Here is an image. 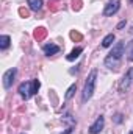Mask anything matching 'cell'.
Listing matches in <instances>:
<instances>
[{"label": "cell", "instance_id": "1", "mask_svg": "<svg viewBox=\"0 0 133 134\" xmlns=\"http://www.w3.org/2000/svg\"><path fill=\"white\" fill-rule=\"evenodd\" d=\"M124 50H125V42L124 41H121V42H116L114 45H113V48H111V52L108 53V56L105 58V61H103V64L105 67H108V69H117L119 64H121V59H122V55H124Z\"/></svg>", "mask_w": 133, "mask_h": 134}, {"label": "cell", "instance_id": "2", "mask_svg": "<svg viewBox=\"0 0 133 134\" xmlns=\"http://www.w3.org/2000/svg\"><path fill=\"white\" fill-rule=\"evenodd\" d=\"M39 87H41V83H39V80L24 81L22 84H19V89H17V92L21 94V97H22L24 100H30L34 94H38Z\"/></svg>", "mask_w": 133, "mask_h": 134}, {"label": "cell", "instance_id": "3", "mask_svg": "<svg viewBox=\"0 0 133 134\" xmlns=\"http://www.w3.org/2000/svg\"><path fill=\"white\" fill-rule=\"evenodd\" d=\"M96 81H97V70L94 69V70L89 72V75L85 81V87H83V92H81V101L83 103H86L93 97V94L96 91Z\"/></svg>", "mask_w": 133, "mask_h": 134}, {"label": "cell", "instance_id": "4", "mask_svg": "<svg viewBox=\"0 0 133 134\" xmlns=\"http://www.w3.org/2000/svg\"><path fill=\"white\" fill-rule=\"evenodd\" d=\"M132 86H133V67H130V69L127 70V73L122 76L121 83H119V92L125 94Z\"/></svg>", "mask_w": 133, "mask_h": 134}, {"label": "cell", "instance_id": "5", "mask_svg": "<svg viewBox=\"0 0 133 134\" xmlns=\"http://www.w3.org/2000/svg\"><path fill=\"white\" fill-rule=\"evenodd\" d=\"M16 73H17V70L13 67V69H8L5 73H3V76H2V83H3V87L5 89H9L11 86H13V83H14V80H16Z\"/></svg>", "mask_w": 133, "mask_h": 134}, {"label": "cell", "instance_id": "6", "mask_svg": "<svg viewBox=\"0 0 133 134\" xmlns=\"http://www.w3.org/2000/svg\"><path fill=\"white\" fill-rule=\"evenodd\" d=\"M121 8V0H108L103 8V16H114Z\"/></svg>", "mask_w": 133, "mask_h": 134}, {"label": "cell", "instance_id": "7", "mask_svg": "<svg viewBox=\"0 0 133 134\" xmlns=\"http://www.w3.org/2000/svg\"><path fill=\"white\" fill-rule=\"evenodd\" d=\"M103 126H105V117L103 115H99L97 119H96V122L89 126V133L91 134H99L102 130H103Z\"/></svg>", "mask_w": 133, "mask_h": 134}, {"label": "cell", "instance_id": "8", "mask_svg": "<svg viewBox=\"0 0 133 134\" xmlns=\"http://www.w3.org/2000/svg\"><path fill=\"white\" fill-rule=\"evenodd\" d=\"M42 52L47 55V56H52V55H57L58 52H60V47L57 45V44H45L44 47H42Z\"/></svg>", "mask_w": 133, "mask_h": 134}, {"label": "cell", "instance_id": "9", "mask_svg": "<svg viewBox=\"0 0 133 134\" xmlns=\"http://www.w3.org/2000/svg\"><path fill=\"white\" fill-rule=\"evenodd\" d=\"M45 36H47V30L44 28V27H39V28H36L33 33V37L36 41H42V39H45Z\"/></svg>", "mask_w": 133, "mask_h": 134}, {"label": "cell", "instance_id": "10", "mask_svg": "<svg viewBox=\"0 0 133 134\" xmlns=\"http://www.w3.org/2000/svg\"><path fill=\"white\" fill-rule=\"evenodd\" d=\"M81 52H83V48H81V47H75V48H74V50H72V52L66 56V59H67V61H75V59L81 55Z\"/></svg>", "mask_w": 133, "mask_h": 134}, {"label": "cell", "instance_id": "11", "mask_svg": "<svg viewBox=\"0 0 133 134\" xmlns=\"http://www.w3.org/2000/svg\"><path fill=\"white\" fill-rule=\"evenodd\" d=\"M114 34L113 33H110V34H106L105 37H103V41H102V47L103 48H108V47H111L113 45V42H114Z\"/></svg>", "mask_w": 133, "mask_h": 134}, {"label": "cell", "instance_id": "12", "mask_svg": "<svg viewBox=\"0 0 133 134\" xmlns=\"http://www.w3.org/2000/svg\"><path fill=\"white\" fill-rule=\"evenodd\" d=\"M42 5H44L42 0H28V6H30V9H32V11H36V13L42 8Z\"/></svg>", "mask_w": 133, "mask_h": 134}, {"label": "cell", "instance_id": "13", "mask_svg": "<svg viewBox=\"0 0 133 134\" xmlns=\"http://www.w3.org/2000/svg\"><path fill=\"white\" fill-rule=\"evenodd\" d=\"M9 44H11V39H9V36H6V34H2V36H0V48H2V50H6V48L9 47Z\"/></svg>", "mask_w": 133, "mask_h": 134}, {"label": "cell", "instance_id": "14", "mask_svg": "<svg viewBox=\"0 0 133 134\" xmlns=\"http://www.w3.org/2000/svg\"><path fill=\"white\" fill-rule=\"evenodd\" d=\"M75 91H77V84H72V86L67 89V92H66V95H64V98H66V100H70V98H72V95L75 94Z\"/></svg>", "mask_w": 133, "mask_h": 134}, {"label": "cell", "instance_id": "15", "mask_svg": "<svg viewBox=\"0 0 133 134\" xmlns=\"http://www.w3.org/2000/svg\"><path fill=\"white\" fill-rule=\"evenodd\" d=\"M70 39H72L74 42H80V41L83 39V36H81V33H78V31L72 30V31H70Z\"/></svg>", "mask_w": 133, "mask_h": 134}, {"label": "cell", "instance_id": "16", "mask_svg": "<svg viewBox=\"0 0 133 134\" xmlns=\"http://www.w3.org/2000/svg\"><path fill=\"white\" fill-rule=\"evenodd\" d=\"M70 3H72V9L74 11H78L81 8V0H72Z\"/></svg>", "mask_w": 133, "mask_h": 134}, {"label": "cell", "instance_id": "17", "mask_svg": "<svg viewBox=\"0 0 133 134\" xmlns=\"http://www.w3.org/2000/svg\"><path fill=\"white\" fill-rule=\"evenodd\" d=\"M19 14H21L22 17H28V11H27L25 8H19Z\"/></svg>", "mask_w": 133, "mask_h": 134}, {"label": "cell", "instance_id": "18", "mask_svg": "<svg viewBox=\"0 0 133 134\" xmlns=\"http://www.w3.org/2000/svg\"><path fill=\"white\" fill-rule=\"evenodd\" d=\"M114 122H116V123H121V122H122V114H116V115H114Z\"/></svg>", "mask_w": 133, "mask_h": 134}, {"label": "cell", "instance_id": "19", "mask_svg": "<svg viewBox=\"0 0 133 134\" xmlns=\"http://www.w3.org/2000/svg\"><path fill=\"white\" fill-rule=\"evenodd\" d=\"M125 24H127L125 20H122V22H119V25H117V30H121V28H124V27H125Z\"/></svg>", "mask_w": 133, "mask_h": 134}, {"label": "cell", "instance_id": "20", "mask_svg": "<svg viewBox=\"0 0 133 134\" xmlns=\"http://www.w3.org/2000/svg\"><path fill=\"white\" fill-rule=\"evenodd\" d=\"M129 59H130V61L133 63V48L130 50V53H129Z\"/></svg>", "mask_w": 133, "mask_h": 134}, {"label": "cell", "instance_id": "21", "mask_svg": "<svg viewBox=\"0 0 133 134\" xmlns=\"http://www.w3.org/2000/svg\"><path fill=\"white\" fill-rule=\"evenodd\" d=\"M129 2H130V3H133V0H129Z\"/></svg>", "mask_w": 133, "mask_h": 134}, {"label": "cell", "instance_id": "22", "mask_svg": "<svg viewBox=\"0 0 133 134\" xmlns=\"http://www.w3.org/2000/svg\"><path fill=\"white\" fill-rule=\"evenodd\" d=\"M130 134H133V131H132V133H130Z\"/></svg>", "mask_w": 133, "mask_h": 134}]
</instances>
